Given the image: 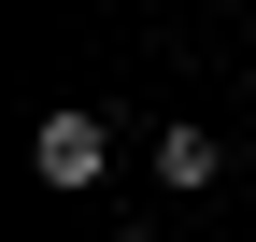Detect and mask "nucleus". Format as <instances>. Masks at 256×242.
I'll list each match as a JSON object with an SVG mask.
<instances>
[{
  "label": "nucleus",
  "instance_id": "7ed1b4c3",
  "mask_svg": "<svg viewBox=\"0 0 256 242\" xmlns=\"http://www.w3.org/2000/svg\"><path fill=\"white\" fill-rule=\"evenodd\" d=\"M114 242H142V228H114Z\"/></svg>",
  "mask_w": 256,
  "mask_h": 242
},
{
  "label": "nucleus",
  "instance_id": "f257e3e1",
  "mask_svg": "<svg viewBox=\"0 0 256 242\" xmlns=\"http://www.w3.org/2000/svg\"><path fill=\"white\" fill-rule=\"evenodd\" d=\"M28 171H43V186H100V171H114V128H100V114H43V142H28Z\"/></svg>",
  "mask_w": 256,
  "mask_h": 242
},
{
  "label": "nucleus",
  "instance_id": "f03ea898",
  "mask_svg": "<svg viewBox=\"0 0 256 242\" xmlns=\"http://www.w3.org/2000/svg\"><path fill=\"white\" fill-rule=\"evenodd\" d=\"M156 186H214V128H156Z\"/></svg>",
  "mask_w": 256,
  "mask_h": 242
}]
</instances>
